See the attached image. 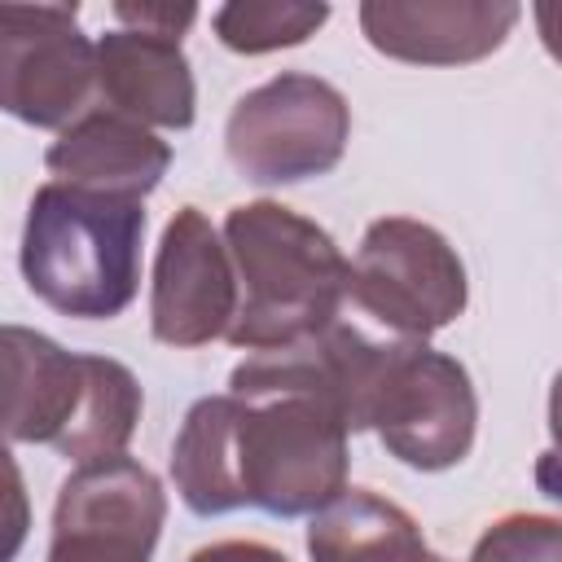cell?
Wrapping results in <instances>:
<instances>
[{"label":"cell","mask_w":562,"mask_h":562,"mask_svg":"<svg viewBox=\"0 0 562 562\" xmlns=\"http://www.w3.org/2000/svg\"><path fill=\"white\" fill-rule=\"evenodd\" d=\"M176 492L193 514L259 505L281 518L321 514L347 487V422L303 386L233 378L198 400L171 448Z\"/></svg>","instance_id":"1"},{"label":"cell","mask_w":562,"mask_h":562,"mask_svg":"<svg viewBox=\"0 0 562 562\" xmlns=\"http://www.w3.org/2000/svg\"><path fill=\"white\" fill-rule=\"evenodd\" d=\"M224 241L246 285L228 329L233 347L277 351L334 325L351 263L338 255L325 228L277 202H255L228 211Z\"/></svg>","instance_id":"2"},{"label":"cell","mask_w":562,"mask_h":562,"mask_svg":"<svg viewBox=\"0 0 562 562\" xmlns=\"http://www.w3.org/2000/svg\"><path fill=\"white\" fill-rule=\"evenodd\" d=\"M140 233L145 206L136 198L53 180L31 198L22 233L26 285L66 316H119L140 281Z\"/></svg>","instance_id":"3"},{"label":"cell","mask_w":562,"mask_h":562,"mask_svg":"<svg viewBox=\"0 0 562 562\" xmlns=\"http://www.w3.org/2000/svg\"><path fill=\"white\" fill-rule=\"evenodd\" d=\"M140 413L136 378L101 356H75L44 334L4 329V430L18 443H53L75 461L123 457Z\"/></svg>","instance_id":"4"},{"label":"cell","mask_w":562,"mask_h":562,"mask_svg":"<svg viewBox=\"0 0 562 562\" xmlns=\"http://www.w3.org/2000/svg\"><path fill=\"white\" fill-rule=\"evenodd\" d=\"M474 391L452 356L422 342H386L369 426L413 470H448L474 443Z\"/></svg>","instance_id":"5"},{"label":"cell","mask_w":562,"mask_h":562,"mask_svg":"<svg viewBox=\"0 0 562 562\" xmlns=\"http://www.w3.org/2000/svg\"><path fill=\"white\" fill-rule=\"evenodd\" d=\"M347 127V101L325 79L277 75L237 101L228 119V158L259 184L307 180L342 158Z\"/></svg>","instance_id":"6"},{"label":"cell","mask_w":562,"mask_h":562,"mask_svg":"<svg viewBox=\"0 0 562 562\" xmlns=\"http://www.w3.org/2000/svg\"><path fill=\"white\" fill-rule=\"evenodd\" d=\"M347 294L382 325L426 338L465 307V268L452 246L417 220L369 224Z\"/></svg>","instance_id":"7"},{"label":"cell","mask_w":562,"mask_h":562,"mask_svg":"<svg viewBox=\"0 0 562 562\" xmlns=\"http://www.w3.org/2000/svg\"><path fill=\"white\" fill-rule=\"evenodd\" d=\"M162 509L158 479L145 465L127 457L88 461L61 483L48 562H149Z\"/></svg>","instance_id":"8"},{"label":"cell","mask_w":562,"mask_h":562,"mask_svg":"<svg viewBox=\"0 0 562 562\" xmlns=\"http://www.w3.org/2000/svg\"><path fill=\"white\" fill-rule=\"evenodd\" d=\"M97 75V48L75 31V4H4L0 9V101L9 114L57 127Z\"/></svg>","instance_id":"9"},{"label":"cell","mask_w":562,"mask_h":562,"mask_svg":"<svg viewBox=\"0 0 562 562\" xmlns=\"http://www.w3.org/2000/svg\"><path fill=\"white\" fill-rule=\"evenodd\" d=\"M154 338L167 347H198L233 329L237 321V285L228 268V250L202 211L184 206L162 233L154 263Z\"/></svg>","instance_id":"10"},{"label":"cell","mask_w":562,"mask_h":562,"mask_svg":"<svg viewBox=\"0 0 562 562\" xmlns=\"http://www.w3.org/2000/svg\"><path fill=\"white\" fill-rule=\"evenodd\" d=\"M167 162H171V149L119 110L83 114L48 149V171L61 184L114 193V198H136V202L158 184Z\"/></svg>","instance_id":"11"},{"label":"cell","mask_w":562,"mask_h":562,"mask_svg":"<svg viewBox=\"0 0 562 562\" xmlns=\"http://www.w3.org/2000/svg\"><path fill=\"white\" fill-rule=\"evenodd\" d=\"M97 79L101 92L114 101L110 110L158 123V127H189L193 123V79L176 35L158 31H110L97 44Z\"/></svg>","instance_id":"12"},{"label":"cell","mask_w":562,"mask_h":562,"mask_svg":"<svg viewBox=\"0 0 562 562\" xmlns=\"http://www.w3.org/2000/svg\"><path fill=\"white\" fill-rule=\"evenodd\" d=\"M514 4H395L378 0L360 9L364 35L378 53L404 61H474L492 53L514 26Z\"/></svg>","instance_id":"13"},{"label":"cell","mask_w":562,"mask_h":562,"mask_svg":"<svg viewBox=\"0 0 562 562\" xmlns=\"http://www.w3.org/2000/svg\"><path fill=\"white\" fill-rule=\"evenodd\" d=\"M307 549L312 562H443L400 505L356 487L316 514Z\"/></svg>","instance_id":"14"},{"label":"cell","mask_w":562,"mask_h":562,"mask_svg":"<svg viewBox=\"0 0 562 562\" xmlns=\"http://www.w3.org/2000/svg\"><path fill=\"white\" fill-rule=\"evenodd\" d=\"M325 18V4H228L215 13V31L237 53H268L307 40Z\"/></svg>","instance_id":"15"},{"label":"cell","mask_w":562,"mask_h":562,"mask_svg":"<svg viewBox=\"0 0 562 562\" xmlns=\"http://www.w3.org/2000/svg\"><path fill=\"white\" fill-rule=\"evenodd\" d=\"M470 562H562V522L558 518H536V514H514L479 540Z\"/></svg>","instance_id":"16"},{"label":"cell","mask_w":562,"mask_h":562,"mask_svg":"<svg viewBox=\"0 0 562 562\" xmlns=\"http://www.w3.org/2000/svg\"><path fill=\"white\" fill-rule=\"evenodd\" d=\"M114 13L123 22H136L140 31H158V35H176V40L193 22V9L189 4H180V9H171V4H119Z\"/></svg>","instance_id":"17"},{"label":"cell","mask_w":562,"mask_h":562,"mask_svg":"<svg viewBox=\"0 0 562 562\" xmlns=\"http://www.w3.org/2000/svg\"><path fill=\"white\" fill-rule=\"evenodd\" d=\"M189 562H290V558H281L277 549L255 544V540H220V544L198 549Z\"/></svg>","instance_id":"18"},{"label":"cell","mask_w":562,"mask_h":562,"mask_svg":"<svg viewBox=\"0 0 562 562\" xmlns=\"http://www.w3.org/2000/svg\"><path fill=\"white\" fill-rule=\"evenodd\" d=\"M536 483H540V492H544L549 501L562 505V452H558V448H549V452L536 461Z\"/></svg>","instance_id":"19"},{"label":"cell","mask_w":562,"mask_h":562,"mask_svg":"<svg viewBox=\"0 0 562 562\" xmlns=\"http://www.w3.org/2000/svg\"><path fill=\"white\" fill-rule=\"evenodd\" d=\"M536 22H540L544 48L562 61V4H536Z\"/></svg>","instance_id":"20"},{"label":"cell","mask_w":562,"mask_h":562,"mask_svg":"<svg viewBox=\"0 0 562 562\" xmlns=\"http://www.w3.org/2000/svg\"><path fill=\"white\" fill-rule=\"evenodd\" d=\"M549 430H553V448L562 452V373H558L553 395H549Z\"/></svg>","instance_id":"21"}]
</instances>
